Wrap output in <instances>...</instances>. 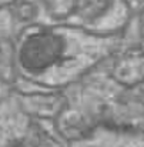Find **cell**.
Returning <instances> with one entry per match:
<instances>
[{"label":"cell","instance_id":"obj_1","mask_svg":"<svg viewBox=\"0 0 144 147\" xmlns=\"http://www.w3.org/2000/svg\"><path fill=\"white\" fill-rule=\"evenodd\" d=\"M64 54V42L53 33H37L22 45L19 63L24 73L39 76L56 63H60ZM26 74V76H27Z\"/></svg>","mask_w":144,"mask_h":147},{"label":"cell","instance_id":"obj_3","mask_svg":"<svg viewBox=\"0 0 144 147\" xmlns=\"http://www.w3.org/2000/svg\"><path fill=\"white\" fill-rule=\"evenodd\" d=\"M0 97H4V83L0 80Z\"/></svg>","mask_w":144,"mask_h":147},{"label":"cell","instance_id":"obj_2","mask_svg":"<svg viewBox=\"0 0 144 147\" xmlns=\"http://www.w3.org/2000/svg\"><path fill=\"white\" fill-rule=\"evenodd\" d=\"M20 117L0 97V147H32L24 131H20Z\"/></svg>","mask_w":144,"mask_h":147}]
</instances>
